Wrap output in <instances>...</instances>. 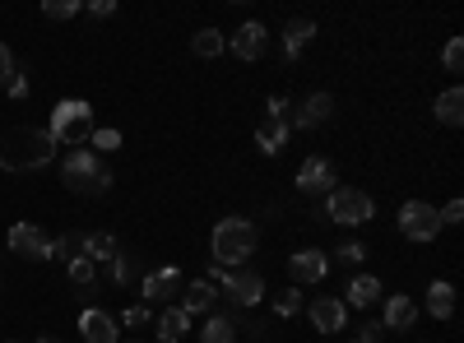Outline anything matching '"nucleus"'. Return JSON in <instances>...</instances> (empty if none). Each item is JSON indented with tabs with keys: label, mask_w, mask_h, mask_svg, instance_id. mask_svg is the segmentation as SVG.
<instances>
[{
	"label": "nucleus",
	"mask_w": 464,
	"mask_h": 343,
	"mask_svg": "<svg viewBox=\"0 0 464 343\" xmlns=\"http://www.w3.org/2000/svg\"><path fill=\"white\" fill-rule=\"evenodd\" d=\"M56 158V139L47 126H14L0 139V168L5 172H37Z\"/></svg>",
	"instance_id": "f257e3e1"
},
{
	"label": "nucleus",
	"mask_w": 464,
	"mask_h": 343,
	"mask_svg": "<svg viewBox=\"0 0 464 343\" xmlns=\"http://www.w3.org/2000/svg\"><path fill=\"white\" fill-rule=\"evenodd\" d=\"M209 251L218 260V269H237L241 260H251V251H256V223L251 218H224V223H214Z\"/></svg>",
	"instance_id": "f03ea898"
},
{
	"label": "nucleus",
	"mask_w": 464,
	"mask_h": 343,
	"mask_svg": "<svg viewBox=\"0 0 464 343\" xmlns=\"http://www.w3.org/2000/svg\"><path fill=\"white\" fill-rule=\"evenodd\" d=\"M60 181H66L75 195H103L112 186V172L103 168V158L93 149H70L60 158Z\"/></svg>",
	"instance_id": "7ed1b4c3"
},
{
	"label": "nucleus",
	"mask_w": 464,
	"mask_h": 343,
	"mask_svg": "<svg viewBox=\"0 0 464 343\" xmlns=\"http://www.w3.org/2000/svg\"><path fill=\"white\" fill-rule=\"evenodd\" d=\"M47 135L56 139V149H60V144H66V149L84 144V139L93 135V107L84 103V97H66V103H56Z\"/></svg>",
	"instance_id": "20e7f679"
},
{
	"label": "nucleus",
	"mask_w": 464,
	"mask_h": 343,
	"mask_svg": "<svg viewBox=\"0 0 464 343\" xmlns=\"http://www.w3.org/2000/svg\"><path fill=\"white\" fill-rule=\"evenodd\" d=\"M326 214H330V223H339V228H362V223L376 214V199H372L367 191L339 186V191H330V199H326Z\"/></svg>",
	"instance_id": "39448f33"
},
{
	"label": "nucleus",
	"mask_w": 464,
	"mask_h": 343,
	"mask_svg": "<svg viewBox=\"0 0 464 343\" xmlns=\"http://www.w3.org/2000/svg\"><path fill=\"white\" fill-rule=\"evenodd\" d=\"M399 232H405L409 241H432L436 232H441V218H436V209L428 205V199H409V205H399Z\"/></svg>",
	"instance_id": "423d86ee"
},
{
	"label": "nucleus",
	"mask_w": 464,
	"mask_h": 343,
	"mask_svg": "<svg viewBox=\"0 0 464 343\" xmlns=\"http://www.w3.org/2000/svg\"><path fill=\"white\" fill-rule=\"evenodd\" d=\"M218 288H224V297L232 301V307H256V301L265 297V278H260L256 269H228L224 278H218Z\"/></svg>",
	"instance_id": "0eeeda50"
},
{
	"label": "nucleus",
	"mask_w": 464,
	"mask_h": 343,
	"mask_svg": "<svg viewBox=\"0 0 464 343\" xmlns=\"http://www.w3.org/2000/svg\"><path fill=\"white\" fill-rule=\"evenodd\" d=\"M10 251L24 255V260H47L51 255V237L37 223H14L10 228Z\"/></svg>",
	"instance_id": "6e6552de"
},
{
	"label": "nucleus",
	"mask_w": 464,
	"mask_h": 343,
	"mask_svg": "<svg viewBox=\"0 0 464 343\" xmlns=\"http://www.w3.org/2000/svg\"><path fill=\"white\" fill-rule=\"evenodd\" d=\"M288 274H293V284H320V278L330 274V260H326V251L307 246L288 260Z\"/></svg>",
	"instance_id": "1a4fd4ad"
},
{
	"label": "nucleus",
	"mask_w": 464,
	"mask_h": 343,
	"mask_svg": "<svg viewBox=\"0 0 464 343\" xmlns=\"http://www.w3.org/2000/svg\"><path fill=\"white\" fill-rule=\"evenodd\" d=\"M265 47H270V33H265V24H256V19L232 33V51L241 60H260V56H265Z\"/></svg>",
	"instance_id": "9d476101"
},
{
	"label": "nucleus",
	"mask_w": 464,
	"mask_h": 343,
	"mask_svg": "<svg viewBox=\"0 0 464 343\" xmlns=\"http://www.w3.org/2000/svg\"><path fill=\"white\" fill-rule=\"evenodd\" d=\"M307 316H311V325H316L320 334L344 330V301H339V297H316L311 307H307Z\"/></svg>",
	"instance_id": "9b49d317"
},
{
	"label": "nucleus",
	"mask_w": 464,
	"mask_h": 343,
	"mask_svg": "<svg viewBox=\"0 0 464 343\" xmlns=\"http://www.w3.org/2000/svg\"><path fill=\"white\" fill-rule=\"evenodd\" d=\"M79 339H89V343H116V320L107 311L89 307L84 316H79Z\"/></svg>",
	"instance_id": "f8f14e48"
},
{
	"label": "nucleus",
	"mask_w": 464,
	"mask_h": 343,
	"mask_svg": "<svg viewBox=\"0 0 464 343\" xmlns=\"http://www.w3.org/2000/svg\"><path fill=\"white\" fill-rule=\"evenodd\" d=\"M297 186L307 191V195H320L326 186H334V168L326 163V158H307L302 172H297Z\"/></svg>",
	"instance_id": "ddd939ff"
},
{
	"label": "nucleus",
	"mask_w": 464,
	"mask_h": 343,
	"mask_svg": "<svg viewBox=\"0 0 464 343\" xmlns=\"http://www.w3.org/2000/svg\"><path fill=\"white\" fill-rule=\"evenodd\" d=\"M330 112H334V97H330V93H311L307 103L297 107L293 126H297V130H311V126H320V121H330Z\"/></svg>",
	"instance_id": "4468645a"
},
{
	"label": "nucleus",
	"mask_w": 464,
	"mask_h": 343,
	"mask_svg": "<svg viewBox=\"0 0 464 343\" xmlns=\"http://www.w3.org/2000/svg\"><path fill=\"white\" fill-rule=\"evenodd\" d=\"M256 144H260V153H279L288 144V121L284 116H265L256 126Z\"/></svg>",
	"instance_id": "2eb2a0df"
},
{
	"label": "nucleus",
	"mask_w": 464,
	"mask_h": 343,
	"mask_svg": "<svg viewBox=\"0 0 464 343\" xmlns=\"http://www.w3.org/2000/svg\"><path fill=\"white\" fill-rule=\"evenodd\" d=\"M177 288H181L177 269H153V274H145V284H139V292L149 301H168V297H177Z\"/></svg>",
	"instance_id": "dca6fc26"
},
{
	"label": "nucleus",
	"mask_w": 464,
	"mask_h": 343,
	"mask_svg": "<svg viewBox=\"0 0 464 343\" xmlns=\"http://www.w3.org/2000/svg\"><path fill=\"white\" fill-rule=\"evenodd\" d=\"M311 37H316L311 19H288V28H284V60H297L302 51H307Z\"/></svg>",
	"instance_id": "f3484780"
},
{
	"label": "nucleus",
	"mask_w": 464,
	"mask_h": 343,
	"mask_svg": "<svg viewBox=\"0 0 464 343\" xmlns=\"http://www.w3.org/2000/svg\"><path fill=\"white\" fill-rule=\"evenodd\" d=\"M181 311H186V316L214 311V284H209V278H195V284H186V292H181Z\"/></svg>",
	"instance_id": "a211bd4d"
},
{
	"label": "nucleus",
	"mask_w": 464,
	"mask_h": 343,
	"mask_svg": "<svg viewBox=\"0 0 464 343\" xmlns=\"http://www.w3.org/2000/svg\"><path fill=\"white\" fill-rule=\"evenodd\" d=\"M413 320H418V307H413V297H405V292L386 297V320H381V325H386V330H409Z\"/></svg>",
	"instance_id": "6ab92c4d"
},
{
	"label": "nucleus",
	"mask_w": 464,
	"mask_h": 343,
	"mask_svg": "<svg viewBox=\"0 0 464 343\" xmlns=\"http://www.w3.org/2000/svg\"><path fill=\"white\" fill-rule=\"evenodd\" d=\"M116 237L112 232H84V260H93V265H112L116 260Z\"/></svg>",
	"instance_id": "aec40b11"
},
{
	"label": "nucleus",
	"mask_w": 464,
	"mask_h": 343,
	"mask_svg": "<svg viewBox=\"0 0 464 343\" xmlns=\"http://www.w3.org/2000/svg\"><path fill=\"white\" fill-rule=\"evenodd\" d=\"M344 297L353 301L358 311H362V307H376V301H381V278H372V274H358L353 284H349V292H344Z\"/></svg>",
	"instance_id": "412c9836"
},
{
	"label": "nucleus",
	"mask_w": 464,
	"mask_h": 343,
	"mask_svg": "<svg viewBox=\"0 0 464 343\" xmlns=\"http://www.w3.org/2000/svg\"><path fill=\"white\" fill-rule=\"evenodd\" d=\"M428 311H432L436 320H451V316H455V288L446 284V278H436V284L428 288Z\"/></svg>",
	"instance_id": "4be33fe9"
},
{
	"label": "nucleus",
	"mask_w": 464,
	"mask_h": 343,
	"mask_svg": "<svg viewBox=\"0 0 464 343\" xmlns=\"http://www.w3.org/2000/svg\"><path fill=\"white\" fill-rule=\"evenodd\" d=\"M436 121H441V126H460V121H464V93L460 89H446L436 97Z\"/></svg>",
	"instance_id": "5701e85b"
},
{
	"label": "nucleus",
	"mask_w": 464,
	"mask_h": 343,
	"mask_svg": "<svg viewBox=\"0 0 464 343\" xmlns=\"http://www.w3.org/2000/svg\"><path fill=\"white\" fill-rule=\"evenodd\" d=\"M186 325H191V316L181 311V307H172V311L158 316V339H163V343H177L181 334H186Z\"/></svg>",
	"instance_id": "b1692460"
},
{
	"label": "nucleus",
	"mask_w": 464,
	"mask_h": 343,
	"mask_svg": "<svg viewBox=\"0 0 464 343\" xmlns=\"http://www.w3.org/2000/svg\"><path fill=\"white\" fill-rule=\"evenodd\" d=\"M107 274H112V284H116V288H130V284H135V274H139V260H135L130 251H116V260L107 265Z\"/></svg>",
	"instance_id": "393cba45"
},
{
	"label": "nucleus",
	"mask_w": 464,
	"mask_h": 343,
	"mask_svg": "<svg viewBox=\"0 0 464 343\" xmlns=\"http://www.w3.org/2000/svg\"><path fill=\"white\" fill-rule=\"evenodd\" d=\"M224 47H228V43H224V33H218V28H200V33L191 37V51H195L200 60H214Z\"/></svg>",
	"instance_id": "a878e982"
},
{
	"label": "nucleus",
	"mask_w": 464,
	"mask_h": 343,
	"mask_svg": "<svg viewBox=\"0 0 464 343\" xmlns=\"http://www.w3.org/2000/svg\"><path fill=\"white\" fill-rule=\"evenodd\" d=\"M200 343H237V330L228 316H209L205 330H200Z\"/></svg>",
	"instance_id": "bb28decb"
},
{
	"label": "nucleus",
	"mask_w": 464,
	"mask_h": 343,
	"mask_svg": "<svg viewBox=\"0 0 464 343\" xmlns=\"http://www.w3.org/2000/svg\"><path fill=\"white\" fill-rule=\"evenodd\" d=\"M79 255H84V232H66V237L51 241V255L47 260H79Z\"/></svg>",
	"instance_id": "cd10ccee"
},
{
	"label": "nucleus",
	"mask_w": 464,
	"mask_h": 343,
	"mask_svg": "<svg viewBox=\"0 0 464 343\" xmlns=\"http://www.w3.org/2000/svg\"><path fill=\"white\" fill-rule=\"evenodd\" d=\"M93 278H98V265H93V260H84V255L70 260V284H75L79 292H89V288H93Z\"/></svg>",
	"instance_id": "c85d7f7f"
},
{
	"label": "nucleus",
	"mask_w": 464,
	"mask_h": 343,
	"mask_svg": "<svg viewBox=\"0 0 464 343\" xmlns=\"http://www.w3.org/2000/svg\"><path fill=\"white\" fill-rule=\"evenodd\" d=\"M441 66H446L451 74L464 70V43H460V37H451V43H446V51H441Z\"/></svg>",
	"instance_id": "c756f323"
},
{
	"label": "nucleus",
	"mask_w": 464,
	"mask_h": 343,
	"mask_svg": "<svg viewBox=\"0 0 464 343\" xmlns=\"http://www.w3.org/2000/svg\"><path fill=\"white\" fill-rule=\"evenodd\" d=\"M302 307H307V301H302L297 288H288V292H279V297H274V311H279V316H297Z\"/></svg>",
	"instance_id": "7c9ffc66"
},
{
	"label": "nucleus",
	"mask_w": 464,
	"mask_h": 343,
	"mask_svg": "<svg viewBox=\"0 0 464 343\" xmlns=\"http://www.w3.org/2000/svg\"><path fill=\"white\" fill-rule=\"evenodd\" d=\"M43 14L47 19H70V14H79V0H47Z\"/></svg>",
	"instance_id": "2f4dec72"
},
{
	"label": "nucleus",
	"mask_w": 464,
	"mask_h": 343,
	"mask_svg": "<svg viewBox=\"0 0 464 343\" xmlns=\"http://www.w3.org/2000/svg\"><path fill=\"white\" fill-rule=\"evenodd\" d=\"M89 139H93V149H103V153L121 149V130H93Z\"/></svg>",
	"instance_id": "473e14b6"
},
{
	"label": "nucleus",
	"mask_w": 464,
	"mask_h": 343,
	"mask_svg": "<svg viewBox=\"0 0 464 343\" xmlns=\"http://www.w3.org/2000/svg\"><path fill=\"white\" fill-rule=\"evenodd\" d=\"M334 255H339V260H344V265H362V260H367V251H362V246H358V241H344V246H339Z\"/></svg>",
	"instance_id": "72a5a7b5"
},
{
	"label": "nucleus",
	"mask_w": 464,
	"mask_h": 343,
	"mask_svg": "<svg viewBox=\"0 0 464 343\" xmlns=\"http://www.w3.org/2000/svg\"><path fill=\"white\" fill-rule=\"evenodd\" d=\"M14 74H19V70H14V56H10V47H5V43H0V84H10Z\"/></svg>",
	"instance_id": "f704fd0d"
},
{
	"label": "nucleus",
	"mask_w": 464,
	"mask_h": 343,
	"mask_svg": "<svg viewBox=\"0 0 464 343\" xmlns=\"http://www.w3.org/2000/svg\"><path fill=\"white\" fill-rule=\"evenodd\" d=\"M121 320H126V325L130 330H139V325H149V307H145V301H139V307H130L126 316H121Z\"/></svg>",
	"instance_id": "c9c22d12"
},
{
	"label": "nucleus",
	"mask_w": 464,
	"mask_h": 343,
	"mask_svg": "<svg viewBox=\"0 0 464 343\" xmlns=\"http://www.w3.org/2000/svg\"><path fill=\"white\" fill-rule=\"evenodd\" d=\"M436 218H441V228H446V223H460V218H464V205H460V199H451V205L441 209Z\"/></svg>",
	"instance_id": "e433bc0d"
},
{
	"label": "nucleus",
	"mask_w": 464,
	"mask_h": 343,
	"mask_svg": "<svg viewBox=\"0 0 464 343\" xmlns=\"http://www.w3.org/2000/svg\"><path fill=\"white\" fill-rule=\"evenodd\" d=\"M84 10H89V14H98V19H107V14H116V0H89Z\"/></svg>",
	"instance_id": "4c0bfd02"
},
{
	"label": "nucleus",
	"mask_w": 464,
	"mask_h": 343,
	"mask_svg": "<svg viewBox=\"0 0 464 343\" xmlns=\"http://www.w3.org/2000/svg\"><path fill=\"white\" fill-rule=\"evenodd\" d=\"M5 93H10V97H24V93H28V74H14L10 84H5Z\"/></svg>",
	"instance_id": "58836bf2"
},
{
	"label": "nucleus",
	"mask_w": 464,
	"mask_h": 343,
	"mask_svg": "<svg viewBox=\"0 0 464 343\" xmlns=\"http://www.w3.org/2000/svg\"><path fill=\"white\" fill-rule=\"evenodd\" d=\"M381 334H386V325H381V320H372V325H362V339H358V343H376Z\"/></svg>",
	"instance_id": "ea45409f"
},
{
	"label": "nucleus",
	"mask_w": 464,
	"mask_h": 343,
	"mask_svg": "<svg viewBox=\"0 0 464 343\" xmlns=\"http://www.w3.org/2000/svg\"><path fill=\"white\" fill-rule=\"evenodd\" d=\"M37 343H60V339H51V334H43V339H37Z\"/></svg>",
	"instance_id": "a19ab883"
},
{
	"label": "nucleus",
	"mask_w": 464,
	"mask_h": 343,
	"mask_svg": "<svg viewBox=\"0 0 464 343\" xmlns=\"http://www.w3.org/2000/svg\"><path fill=\"white\" fill-rule=\"evenodd\" d=\"M130 343H139V339H130Z\"/></svg>",
	"instance_id": "79ce46f5"
}]
</instances>
